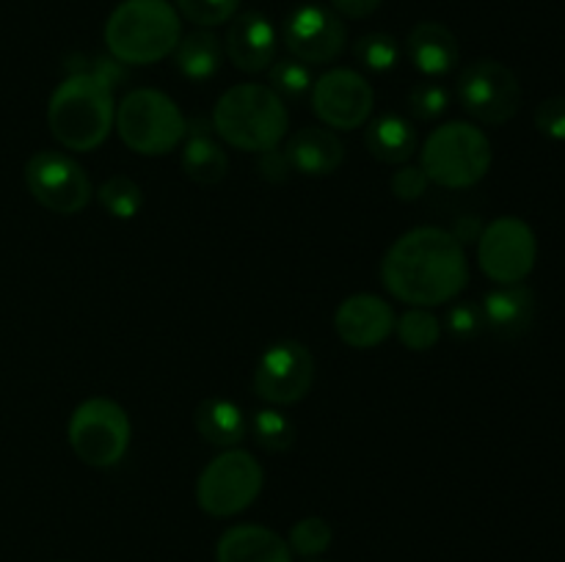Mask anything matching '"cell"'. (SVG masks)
Wrapping results in <instances>:
<instances>
[{
    "mask_svg": "<svg viewBox=\"0 0 565 562\" xmlns=\"http://www.w3.org/2000/svg\"><path fill=\"white\" fill-rule=\"evenodd\" d=\"M47 125L70 152H94L116 125V91L88 75H66L47 102Z\"/></svg>",
    "mask_w": 565,
    "mask_h": 562,
    "instance_id": "3",
    "label": "cell"
},
{
    "mask_svg": "<svg viewBox=\"0 0 565 562\" xmlns=\"http://www.w3.org/2000/svg\"><path fill=\"white\" fill-rule=\"evenodd\" d=\"M25 185L44 209L55 215H75L88 207L94 187L88 174L70 154L44 149L25 163Z\"/></svg>",
    "mask_w": 565,
    "mask_h": 562,
    "instance_id": "11",
    "label": "cell"
},
{
    "mask_svg": "<svg viewBox=\"0 0 565 562\" xmlns=\"http://www.w3.org/2000/svg\"><path fill=\"white\" fill-rule=\"evenodd\" d=\"M215 562H292V551L274 529L237 523L218 538Z\"/></svg>",
    "mask_w": 565,
    "mask_h": 562,
    "instance_id": "18",
    "label": "cell"
},
{
    "mask_svg": "<svg viewBox=\"0 0 565 562\" xmlns=\"http://www.w3.org/2000/svg\"><path fill=\"white\" fill-rule=\"evenodd\" d=\"M312 110L329 130H359L370 121L375 91L367 77L356 69L337 66L312 83Z\"/></svg>",
    "mask_w": 565,
    "mask_h": 562,
    "instance_id": "13",
    "label": "cell"
},
{
    "mask_svg": "<svg viewBox=\"0 0 565 562\" xmlns=\"http://www.w3.org/2000/svg\"><path fill=\"white\" fill-rule=\"evenodd\" d=\"M265 472L252 452L232 446L215 455L196 479V501L207 516L232 518L263 494Z\"/></svg>",
    "mask_w": 565,
    "mask_h": 562,
    "instance_id": "8",
    "label": "cell"
},
{
    "mask_svg": "<svg viewBox=\"0 0 565 562\" xmlns=\"http://www.w3.org/2000/svg\"><path fill=\"white\" fill-rule=\"evenodd\" d=\"M331 523L320 516H307L301 521L292 523L290 534H287V545L292 554L301 556H320L331 545Z\"/></svg>",
    "mask_w": 565,
    "mask_h": 562,
    "instance_id": "30",
    "label": "cell"
},
{
    "mask_svg": "<svg viewBox=\"0 0 565 562\" xmlns=\"http://www.w3.org/2000/svg\"><path fill=\"white\" fill-rule=\"evenodd\" d=\"M539 240L530 224L516 215H502L483 226L478 237V264L497 287L522 284L535 268Z\"/></svg>",
    "mask_w": 565,
    "mask_h": 562,
    "instance_id": "10",
    "label": "cell"
},
{
    "mask_svg": "<svg viewBox=\"0 0 565 562\" xmlns=\"http://www.w3.org/2000/svg\"><path fill=\"white\" fill-rule=\"evenodd\" d=\"M70 446L77 461L92 468H110L125 461L130 450L132 424L125 408L108 397H88L72 411Z\"/></svg>",
    "mask_w": 565,
    "mask_h": 562,
    "instance_id": "7",
    "label": "cell"
},
{
    "mask_svg": "<svg viewBox=\"0 0 565 562\" xmlns=\"http://www.w3.org/2000/svg\"><path fill=\"white\" fill-rule=\"evenodd\" d=\"M99 207L116 220H132L143 209V191L132 176L114 174L94 191Z\"/></svg>",
    "mask_w": 565,
    "mask_h": 562,
    "instance_id": "25",
    "label": "cell"
},
{
    "mask_svg": "<svg viewBox=\"0 0 565 562\" xmlns=\"http://www.w3.org/2000/svg\"><path fill=\"white\" fill-rule=\"evenodd\" d=\"M171 55H174V66L182 77L204 83L218 75L221 61H224V44L210 28H196V31L180 36Z\"/></svg>",
    "mask_w": 565,
    "mask_h": 562,
    "instance_id": "23",
    "label": "cell"
},
{
    "mask_svg": "<svg viewBox=\"0 0 565 562\" xmlns=\"http://www.w3.org/2000/svg\"><path fill=\"white\" fill-rule=\"evenodd\" d=\"M224 53L230 55L232 64L246 75H259L268 72L270 64L279 53V33H276L274 22L259 11H243L232 20L230 31H226Z\"/></svg>",
    "mask_w": 565,
    "mask_h": 562,
    "instance_id": "16",
    "label": "cell"
},
{
    "mask_svg": "<svg viewBox=\"0 0 565 562\" xmlns=\"http://www.w3.org/2000/svg\"><path fill=\"white\" fill-rule=\"evenodd\" d=\"M193 424H196V433L218 450H232L248 433L246 413L230 397H207L199 402Z\"/></svg>",
    "mask_w": 565,
    "mask_h": 562,
    "instance_id": "21",
    "label": "cell"
},
{
    "mask_svg": "<svg viewBox=\"0 0 565 562\" xmlns=\"http://www.w3.org/2000/svg\"><path fill=\"white\" fill-rule=\"evenodd\" d=\"M290 127L287 102L263 83H237L226 88L213 110V130L230 147L259 154L279 147Z\"/></svg>",
    "mask_w": 565,
    "mask_h": 562,
    "instance_id": "2",
    "label": "cell"
},
{
    "mask_svg": "<svg viewBox=\"0 0 565 562\" xmlns=\"http://www.w3.org/2000/svg\"><path fill=\"white\" fill-rule=\"evenodd\" d=\"M292 174L331 176L345 163V143L329 127H303L285 143Z\"/></svg>",
    "mask_w": 565,
    "mask_h": 562,
    "instance_id": "17",
    "label": "cell"
},
{
    "mask_svg": "<svg viewBox=\"0 0 565 562\" xmlns=\"http://www.w3.org/2000/svg\"><path fill=\"white\" fill-rule=\"evenodd\" d=\"M329 3L340 17H348V20H364V17H370L379 9L381 0H329Z\"/></svg>",
    "mask_w": 565,
    "mask_h": 562,
    "instance_id": "38",
    "label": "cell"
},
{
    "mask_svg": "<svg viewBox=\"0 0 565 562\" xmlns=\"http://www.w3.org/2000/svg\"><path fill=\"white\" fill-rule=\"evenodd\" d=\"M281 42L292 58L303 61L307 66H320L340 58L348 42V31L334 9H326L320 3H303L292 9L281 22Z\"/></svg>",
    "mask_w": 565,
    "mask_h": 562,
    "instance_id": "14",
    "label": "cell"
},
{
    "mask_svg": "<svg viewBox=\"0 0 565 562\" xmlns=\"http://www.w3.org/2000/svg\"><path fill=\"white\" fill-rule=\"evenodd\" d=\"M257 174L268 182L290 180L292 165H290V160H287L285 149L274 147V149H265V152H259L257 154Z\"/></svg>",
    "mask_w": 565,
    "mask_h": 562,
    "instance_id": "37",
    "label": "cell"
},
{
    "mask_svg": "<svg viewBox=\"0 0 565 562\" xmlns=\"http://www.w3.org/2000/svg\"><path fill=\"white\" fill-rule=\"evenodd\" d=\"M353 55H356L359 64L370 72H392L401 61V44L395 42V36L390 33H364L362 39H356L353 44Z\"/></svg>",
    "mask_w": 565,
    "mask_h": 562,
    "instance_id": "29",
    "label": "cell"
},
{
    "mask_svg": "<svg viewBox=\"0 0 565 562\" xmlns=\"http://www.w3.org/2000/svg\"><path fill=\"white\" fill-rule=\"evenodd\" d=\"M456 97L461 108L480 125H505L522 108V86L511 66L480 58L458 72Z\"/></svg>",
    "mask_w": 565,
    "mask_h": 562,
    "instance_id": "9",
    "label": "cell"
},
{
    "mask_svg": "<svg viewBox=\"0 0 565 562\" xmlns=\"http://www.w3.org/2000/svg\"><path fill=\"white\" fill-rule=\"evenodd\" d=\"M364 143H367V152L386 165H406L419 149L414 125L397 114H384L370 121Z\"/></svg>",
    "mask_w": 565,
    "mask_h": 562,
    "instance_id": "22",
    "label": "cell"
},
{
    "mask_svg": "<svg viewBox=\"0 0 565 562\" xmlns=\"http://www.w3.org/2000/svg\"><path fill=\"white\" fill-rule=\"evenodd\" d=\"M130 66H125L121 61H116L114 55H77L66 64V75H88L97 83L108 86L110 91L121 86V83L130 77Z\"/></svg>",
    "mask_w": 565,
    "mask_h": 562,
    "instance_id": "31",
    "label": "cell"
},
{
    "mask_svg": "<svg viewBox=\"0 0 565 562\" xmlns=\"http://www.w3.org/2000/svg\"><path fill=\"white\" fill-rule=\"evenodd\" d=\"M397 314L384 298L356 292L345 298L334 312V331L353 350H373L395 334Z\"/></svg>",
    "mask_w": 565,
    "mask_h": 562,
    "instance_id": "15",
    "label": "cell"
},
{
    "mask_svg": "<svg viewBox=\"0 0 565 562\" xmlns=\"http://www.w3.org/2000/svg\"><path fill=\"white\" fill-rule=\"evenodd\" d=\"M386 292L408 306L434 309L467 290L469 259L450 229L417 226L386 248L381 259Z\"/></svg>",
    "mask_w": 565,
    "mask_h": 562,
    "instance_id": "1",
    "label": "cell"
},
{
    "mask_svg": "<svg viewBox=\"0 0 565 562\" xmlns=\"http://www.w3.org/2000/svg\"><path fill=\"white\" fill-rule=\"evenodd\" d=\"M428 185L430 180L425 176V171L419 169V165L408 163L401 165L390 180L392 196L401 198V202H417V198H423L425 193H428Z\"/></svg>",
    "mask_w": 565,
    "mask_h": 562,
    "instance_id": "35",
    "label": "cell"
},
{
    "mask_svg": "<svg viewBox=\"0 0 565 562\" xmlns=\"http://www.w3.org/2000/svg\"><path fill=\"white\" fill-rule=\"evenodd\" d=\"M268 80L270 88H274L281 99H301L312 91L315 77L312 69H309L303 61L287 55V58H276L274 64H270Z\"/></svg>",
    "mask_w": 565,
    "mask_h": 562,
    "instance_id": "28",
    "label": "cell"
},
{
    "mask_svg": "<svg viewBox=\"0 0 565 562\" xmlns=\"http://www.w3.org/2000/svg\"><path fill=\"white\" fill-rule=\"evenodd\" d=\"M486 328L500 336H519L535 320V292L524 284H502L480 303Z\"/></svg>",
    "mask_w": 565,
    "mask_h": 562,
    "instance_id": "20",
    "label": "cell"
},
{
    "mask_svg": "<svg viewBox=\"0 0 565 562\" xmlns=\"http://www.w3.org/2000/svg\"><path fill=\"white\" fill-rule=\"evenodd\" d=\"M494 163L491 141L472 121H447L436 127L419 149V169L434 185L463 191L483 180Z\"/></svg>",
    "mask_w": 565,
    "mask_h": 562,
    "instance_id": "5",
    "label": "cell"
},
{
    "mask_svg": "<svg viewBox=\"0 0 565 562\" xmlns=\"http://www.w3.org/2000/svg\"><path fill=\"white\" fill-rule=\"evenodd\" d=\"M397 339L403 342L406 350L414 353H428L434 350L436 342L441 336V323L430 309L423 306H408V312H403L395 323Z\"/></svg>",
    "mask_w": 565,
    "mask_h": 562,
    "instance_id": "27",
    "label": "cell"
},
{
    "mask_svg": "<svg viewBox=\"0 0 565 562\" xmlns=\"http://www.w3.org/2000/svg\"><path fill=\"white\" fill-rule=\"evenodd\" d=\"M450 231L461 246H467V242H478L480 231H483V224H480L475 215H463V218L456 220V226H452Z\"/></svg>",
    "mask_w": 565,
    "mask_h": 562,
    "instance_id": "39",
    "label": "cell"
},
{
    "mask_svg": "<svg viewBox=\"0 0 565 562\" xmlns=\"http://www.w3.org/2000/svg\"><path fill=\"white\" fill-rule=\"evenodd\" d=\"M241 0H177V11L199 28H215L237 14Z\"/></svg>",
    "mask_w": 565,
    "mask_h": 562,
    "instance_id": "33",
    "label": "cell"
},
{
    "mask_svg": "<svg viewBox=\"0 0 565 562\" xmlns=\"http://www.w3.org/2000/svg\"><path fill=\"white\" fill-rule=\"evenodd\" d=\"M248 430H252L257 446H263L265 452H287L298 439L296 422L287 413H281V408L274 406L254 411Z\"/></svg>",
    "mask_w": 565,
    "mask_h": 562,
    "instance_id": "26",
    "label": "cell"
},
{
    "mask_svg": "<svg viewBox=\"0 0 565 562\" xmlns=\"http://www.w3.org/2000/svg\"><path fill=\"white\" fill-rule=\"evenodd\" d=\"M406 53L425 77L450 75L461 58L456 33L441 22H417L406 39Z\"/></svg>",
    "mask_w": 565,
    "mask_h": 562,
    "instance_id": "19",
    "label": "cell"
},
{
    "mask_svg": "<svg viewBox=\"0 0 565 562\" xmlns=\"http://www.w3.org/2000/svg\"><path fill=\"white\" fill-rule=\"evenodd\" d=\"M312 562H318V560H312Z\"/></svg>",
    "mask_w": 565,
    "mask_h": 562,
    "instance_id": "40",
    "label": "cell"
},
{
    "mask_svg": "<svg viewBox=\"0 0 565 562\" xmlns=\"http://www.w3.org/2000/svg\"><path fill=\"white\" fill-rule=\"evenodd\" d=\"M315 356L303 342H274L254 367V395L274 408L296 406L312 391Z\"/></svg>",
    "mask_w": 565,
    "mask_h": 562,
    "instance_id": "12",
    "label": "cell"
},
{
    "mask_svg": "<svg viewBox=\"0 0 565 562\" xmlns=\"http://www.w3.org/2000/svg\"><path fill=\"white\" fill-rule=\"evenodd\" d=\"M535 127L552 141H565V94L544 99L535 108Z\"/></svg>",
    "mask_w": 565,
    "mask_h": 562,
    "instance_id": "36",
    "label": "cell"
},
{
    "mask_svg": "<svg viewBox=\"0 0 565 562\" xmlns=\"http://www.w3.org/2000/svg\"><path fill=\"white\" fill-rule=\"evenodd\" d=\"M121 143L143 158H160L188 138V119L180 105L158 88H132L116 102V125Z\"/></svg>",
    "mask_w": 565,
    "mask_h": 562,
    "instance_id": "6",
    "label": "cell"
},
{
    "mask_svg": "<svg viewBox=\"0 0 565 562\" xmlns=\"http://www.w3.org/2000/svg\"><path fill=\"white\" fill-rule=\"evenodd\" d=\"M182 171L196 185H218L230 171V154L207 130H191L182 141Z\"/></svg>",
    "mask_w": 565,
    "mask_h": 562,
    "instance_id": "24",
    "label": "cell"
},
{
    "mask_svg": "<svg viewBox=\"0 0 565 562\" xmlns=\"http://www.w3.org/2000/svg\"><path fill=\"white\" fill-rule=\"evenodd\" d=\"M180 36V11L169 0H121L105 22L108 53L125 66H149L169 58Z\"/></svg>",
    "mask_w": 565,
    "mask_h": 562,
    "instance_id": "4",
    "label": "cell"
},
{
    "mask_svg": "<svg viewBox=\"0 0 565 562\" xmlns=\"http://www.w3.org/2000/svg\"><path fill=\"white\" fill-rule=\"evenodd\" d=\"M445 328H447V334L456 336V339H475V336L486 328L480 303H475V301L452 303V306L447 309Z\"/></svg>",
    "mask_w": 565,
    "mask_h": 562,
    "instance_id": "34",
    "label": "cell"
},
{
    "mask_svg": "<svg viewBox=\"0 0 565 562\" xmlns=\"http://www.w3.org/2000/svg\"><path fill=\"white\" fill-rule=\"evenodd\" d=\"M450 108V91L436 80H423L408 91V110L417 121H436Z\"/></svg>",
    "mask_w": 565,
    "mask_h": 562,
    "instance_id": "32",
    "label": "cell"
}]
</instances>
